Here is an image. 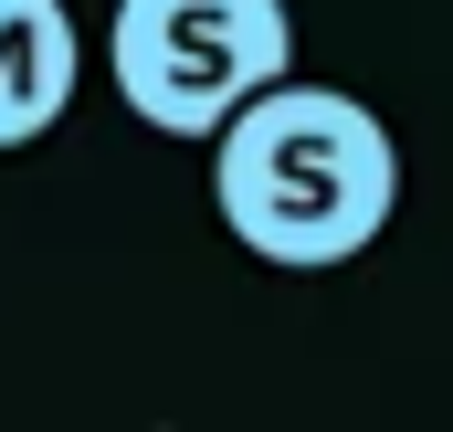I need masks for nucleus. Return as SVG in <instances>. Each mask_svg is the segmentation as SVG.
Here are the masks:
<instances>
[{"label": "nucleus", "instance_id": "f257e3e1", "mask_svg": "<svg viewBox=\"0 0 453 432\" xmlns=\"http://www.w3.org/2000/svg\"><path fill=\"white\" fill-rule=\"evenodd\" d=\"M211 201L253 264H358L401 212V137L338 85H274L211 137Z\"/></svg>", "mask_w": 453, "mask_h": 432}, {"label": "nucleus", "instance_id": "f03ea898", "mask_svg": "<svg viewBox=\"0 0 453 432\" xmlns=\"http://www.w3.org/2000/svg\"><path fill=\"white\" fill-rule=\"evenodd\" d=\"M116 96L158 137H222L253 96L296 74V11L285 0H116L106 32Z\"/></svg>", "mask_w": 453, "mask_h": 432}, {"label": "nucleus", "instance_id": "7ed1b4c3", "mask_svg": "<svg viewBox=\"0 0 453 432\" xmlns=\"http://www.w3.org/2000/svg\"><path fill=\"white\" fill-rule=\"evenodd\" d=\"M74 74H85L74 11L64 0H0V148L53 137L74 106Z\"/></svg>", "mask_w": 453, "mask_h": 432}]
</instances>
